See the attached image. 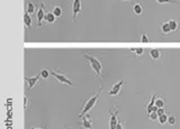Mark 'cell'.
<instances>
[{
  "label": "cell",
  "mask_w": 180,
  "mask_h": 129,
  "mask_svg": "<svg viewBox=\"0 0 180 129\" xmlns=\"http://www.w3.org/2000/svg\"><path fill=\"white\" fill-rule=\"evenodd\" d=\"M157 112H158V115H159V116H161V115H163V113H166V112H164V108H159Z\"/></svg>",
  "instance_id": "29"
},
{
  "label": "cell",
  "mask_w": 180,
  "mask_h": 129,
  "mask_svg": "<svg viewBox=\"0 0 180 129\" xmlns=\"http://www.w3.org/2000/svg\"><path fill=\"white\" fill-rule=\"evenodd\" d=\"M155 100H157V97L153 94V96H151V98L150 100L148 101V103H146V106H145V111H146V115H149L150 112H152V111H158V107L155 106Z\"/></svg>",
  "instance_id": "8"
},
{
  "label": "cell",
  "mask_w": 180,
  "mask_h": 129,
  "mask_svg": "<svg viewBox=\"0 0 180 129\" xmlns=\"http://www.w3.org/2000/svg\"><path fill=\"white\" fill-rule=\"evenodd\" d=\"M40 74H41V78H43V79H49V78L51 76V72H50V71H49L47 69L41 70Z\"/></svg>",
  "instance_id": "20"
},
{
  "label": "cell",
  "mask_w": 180,
  "mask_h": 129,
  "mask_svg": "<svg viewBox=\"0 0 180 129\" xmlns=\"http://www.w3.org/2000/svg\"><path fill=\"white\" fill-rule=\"evenodd\" d=\"M119 113V109L114 108L109 112V129H116L117 124H118V119H117V115Z\"/></svg>",
  "instance_id": "4"
},
{
  "label": "cell",
  "mask_w": 180,
  "mask_h": 129,
  "mask_svg": "<svg viewBox=\"0 0 180 129\" xmlns=\"http://www.w3.org/2000/svg\"><path fill=\"white\" fill-rule=\"evenodd\" d=\"M81 10H82L81 0H73V2H72V12H73L72 19H73V21L77 20V17H78V15L81 12Z\"/></svg>",
  "instance_id": "7"
},
{
  "label": "cell",
  "mask_w": 180,
  "mask_h": 129,
  "mask_svg": "<svg viewBox=\"0 0 180 129\" xmlns=\"http://www.w3.org/2000/svg\"><path fill=\"white\" fill-rule=\"evenodd\" d=\"M133 12H134V15H136V16H141V15L143 14V8H142V6H141L140 3H135V5L133 6Z\"/></svg>",
  "instance_id": "15"
},
{
  "label": "cell",
  "mask_w": 180,
  "mask_h": 129,
  "mask_svg": "<svg viewBox=\"0 0 180 129\" xmlns=\"http://www.w3.org/2000/svg\"><path fill=\"white\" fill-rule=\"evenodd\" d=\"M168 122H169V125L173 126V125L176 124V117H175V116H170L169 119H168Z\"/></svg>",
  "instance_id": "25"
},
{
  "label": "cell",
  "mask_w": 180,
  "mask_h": 129,
  "mask_svg": "<svg viewBox=\"0 0 180 129\" xmlns=\"http://www.w3.org/2000/svg\"><path fill=\"white\" fill-rule=\"evenodd\" d=\"M40 78H41V74L40 73L37 75H35V76H25V81H26V83L28 85V89L31 90L35 85H37V83L40 82Z\"/></svg>",
  "instance_id": "10"
},
{
  "label": "cell",
  "mask_w": 180,
  "mask_h": 129,
  "mask_svg": "<svg viewBox=\"0 0 180 129\" xmlns=\"http://www.w3.org/2000/svg\"><path fill=\"white\" fill-rule=\"evenodd\" d=\"M35 10H36L35 3H34V2H28L27 6H26V12H28L29 15H32V14L35 12Z\"/></svg>",
  "instance_id": "16"
},
{
  "label": "cell",
  "mask_w": 180,
  "mask_h": 129,
  "mask_svg": "<svg viewBox=\"0 0 180 129\" xmlns=\"http://www.w3.org/2000/svg\"><path fill=\"white\" fill-rule=\"evenodd\" d=\"M55 20H56V16L54 15L52 11H51V12H46V15H45V19H44V21H45L46 24L52 25V24L55 23Z\"/></svg>",
  "instance_id": "11"
},
{
  "label": "cell",
  "mask_w": 180,
  "mask_h": 129,
  "mask_svg": "<svg viewBox=\"0 0 180 129\" xmlns=\"http://www.w3.org/2000/svg\"><path fill=\"white\" fill-rule=\"evenodd\" d=\"M150 56H151V59L154 61H158L160 60V57H161V51L160 50H151L150 51Z\"/></svg>",
  "instance_id": "13"
},
{
  "label": "cell",
  "mask_w": 180,
  "mask_h": 129,
  "mask_svg": "<svg viewBox=\"0 0 180 129\" xmlns=\"http://www.w3.org/2000/svg\"><path fill=\"white\" fill-rule=\"evenodd\" d=\"M81 119L82 120L79 122V125L82 127V129H95L94 128V124H92L91 117L89 115H86L85 117H82Z\"/></svg>",
  "instance_id": "9"
},
{
  "label": "cell",
  "mask_w": 180,
  "mask_h": 129,
  "mask_svg": "<svg viewBox=\"0 0 180 129\" xmlns=\"http://www.w3.org/2000/svg\"><path fill=\"white\" fill-rule=\"evenodd\" d=\"M51 75L54 76L61 84H68V85H70V87H73L72 81L69 79V78H66V75H65L64 73L59 72L57 70H52V71H51Z\"/></svg>",
  "instance_id": "3"
},
{
  "label": "cell",
  "mask_w": 180,
  "mask_h": 129,
  "mask_svg": "<svg viewBox=\"0 0 180 129\" xmlns=\"http://www.w3.org/2000/svg\"><path fill=\"white\" fill-rule=\"evenodd\" d=\"M129 52H132V53H134L138 57H141L142 55H143V53H144V50L143 48H131Z\"/></svg>",
  "instance_id": "21"
},
{
  "label": "cell",
  "mask_w": 180,
  "mask_h": 129,
  "mask_svg": "<svg viewBox=\"0 0 180 129\" xmlns=\"http://www.w3.org/2000/svg\"><path fill=\"white\" fill-rule=\"evenodd\" d=\"M161 31H162L163 35H169L170 33L172 31L171 28H170L169 23H163V24L161 25Z\"/></svg>",
  "instance_id": "14"
},
{
  "label": "cell",
  "mask_w": 180,
  "mask_h": 129,
  "mask_svg": "<svg viewBox=\"0 0 180 129\" xmlns=\"http://www.w3.org/2000/svg\"><path fill=\"white\" fill-rule=\"evenodd\" d=\"M124 83H125L124 80H120V81L116 82V83L110 88L109 92H108V96H109V97H116V96H118V94L120 93V90H122V87H123Z\"/></svg>",
  "instance_id": "6"
},
{
  "label": "cell",
  "mask_w": 180,
  "mask_h": 129,
  "mask_svg": "<svg viewBox=\"0 0 180 129\" xmlns=\"http://www.w3.org/2000/svg\"><path fill=\"white\" fill-rule=\"evenodd\" d=\"M164 104H166L164 99H162V98H157V100H155V106H157L158 108H164Z\"/></svg>",
  "instance_id": "23"
},
{
  "label": "cell",
  "mask_w": 180,
  "mask_h": 129,
  "mask_svg": "<svg viewBox=\"0 0 180 129\" xmlns=\"http://www.w3.org/2000/svg\"><path fill=\"white\" fill-rule=\"evenodd\" d=\"M24 24H25V27L26 28H31L32 27V17L28 12H25L24 14Z\"/></svg>",
  "instance_id": "12"
},
{
  "label": "cell",
  "mask_w": 180,
  "mask_h": 129,
  "mask_svg": "<svg viewBox=\"0 0 180 129\" xmlns=\"http://www.w3.org/2000/svg\"><path fill=\"white\" fill-rule=\"evenodd\" d=\"M169 25H170V28L172 31H176V30L178 29V27H179V24H178V21L176 19H170L169 21Z\"/></svg>",
  "instance_id": "17"
},
{
  "label": "cell",
  "mask_w": 180,
  "mask_h": 129,
  "mask_svg": "<svg viewBox=\"0 0 180 129\" xmlns=\"http://www.w3.org/2000/svg\"><path fill=\"white\" fill-rule=\"evenodd\" d=\"M158 3H170V2H177V0H155Z\"/></svg>",
  "instance_id": "26"
},
{
  "label": "cell",
  "mask_w": 180,
  "mask_h": 129,
  "mask_svg": "<svg viewBox=\"0 0 180 129\" xmlns=\"http://www.w3.org/2000/svg\"><path fill=\"white\" fill-rule=\"evenodd\" d=\"M44 7H45V5H44V2L41 3V7L38 8L37 10V12H36V23H37V27L38 28H41L43 26V21L45 19V15H46V12H45V10H44Z\"/></svg>",
  "instance_id": "5"
},
{
  "label": "cell",
  "mask_w": 180,
  "mask_h": 129,
  "mask_svg": "<svg viewBox=\"0 0 180 129\" xmlns=\"http://www.w3.org/2000/svg\"><path fill=\"white\" fill-rule=\"evenodd\" d=\"M27 103H28V100H27V97L25 96L24 97V109H27Z\"/></svg>",
  "instance_id": "28"
},
{
  "label": "cell",
  "mask_w": 180,
  "mask_h": 129,
  "mask_svg": "<svg viewBox=\"0 0 180 129\" xmlns=\"http://www.w3.org/2000/svg\"><path fill=\"white\" fill-rule=\"evenodd\" d=\"M141 42H142V43H149V42H150L146 34H144V33L141 34Z\"/></svg>",
  "instance_id": "24"
},
{
  "label": "cell",
  "mask_w": 180,
  "mask_h": 129,
  "mask_svg": "<svg viewBox=\"0 0 180 129\" xmlns=\"http://www.w3.org/2000/svg\"><path fill=\"white\" fill-rule=\"evenodd\" d=\"M116 129H124V124H123L122 121H118V124H117Z\"/></svg>",
  "instance_id": "27"
},
{
  "label": "cell",
  "mask_w": 180,
  "mask_h": 129,
  "mask_svg": "<svg viewBox=\"0 0 180 129\" xmlns=\"http://www.w3.org/2000/svg\"><path fill=\"white\" fill-rule=\"evenodd\" d=\"M149 119L152 120V121H155V120L159 119V115H158V112L157 111H152V112H150L148 115Z\"/></svg>",
  "instance_id": "22"
},
{
  "label": "cell",
  "mask_w": 180,
  "mask_h": 129,
  "mask_svg": "<svg viewBox=\"0 0 180 129\" xmlns=\"http://www.w3.org/2000/svg\"><path fill=\"white\" fill-rule=\"evenodd\" d=\"M120 1H124V2H129V1H138V0H120Z\"/></svg>",
  "instance_id": "30"
},
{
  "label": "cell",
  "mask_w": 180,
  "mask_h": 129,
  "mask_svg": "<svg viewBox=\"0 0 180 129\" xmlns=\"http://www.w3.org/2000/svg\"><path fill=\"white\" fill-rule=\"evenodd\" d=\"M52 12L56 16V18H59V17L62 16V8L60 6H54L53 9H52Z\"/></svg>",
  "instance_id": "18"
},
{
  "label": "cell",
  "mask_w": 180,
  "mask_h": 129,
  "mask_svg": "<svg viewBox=\"0 0 180 129\" xmlns=\"http://www.w3.org/2000/svg\"><path fill=\"white\" fill-rule=\"evenodd\" d=\"M168 119H169V117L167 116V113H163V115L159 116V119H158V121H159V124L161 125V126H163L164 124H167V122H168Z\"/></svg>",
  "instance_id": "19"
},
{
  "label": "cell",
  "mask_w": 180,
  "mask_h": 129,
  "mask_svg": "<svg viewBox=\"0 0 180 129\" xmlns=\"http://www.w3.org/2000/svg\"><path fill=\"white\" fill-rule=\"evenodd\" d=\"M83 57H85L86 60L89 61L91 69L96 72V75H97V76H101L103 65H101V62H100V60H98L97 57L92 56V55H90V54H88V53H85V54H83Z\"/></svg>",
  "instance_id": "2"
},
{
  "label": "cell",
  "mask_w": 180,
  "mask_h": 129,
  "mask_svg": "<svg viewBox=\"0 0 180 129\" xmlns=\"http://www.w3.org/2000/svg\"><path fill=\"white\" fill-rule=\"evenodd\" d=\"M101 90H103V87H100V90L96 93L95 96H91L89 99L86 101L85 106L82 107V109H81V112L79 113V118L81 119L82 117H85L86 115H88V112L90 111V110H92L95 108L96 103H97V101L99 99V97H100V92H101Z\"/></svg>",
  "instance_id": "1"
},
{
  "label": "cell",
  "mask_w": 180,
  "mask_h": 129,
  "mask_svg": "<svg viewBox=\"0 0 180 129\" xmlns=\"http://www.w3.org/2000/svg\"><path fill=\"white\" fill-rule=\"evenodd\" d=\"M31 129H43V128H36V127H32Z\"/></svg>",
  "instance_id": "31"
}]
</instances>
